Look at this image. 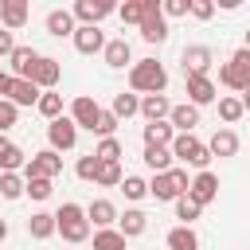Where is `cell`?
Masks as SVG:
<instances>
[{"mask_svg": "<svg viewBox=\"0 0 250 250\" xmlns=\"http://www.w3.org/2000/svg\"><path fill=\"white\" fill-rule=\"evenodd\" d=\"M172 180H176V188L188 195V188H191V176H188V168H180V164H172Z\"/></svg>", "mask_w": 250, "mask_h": 250, "instance_id": "obj_48", "label": "cell"}, {"mask_svg": "<svg viewBox=\"0 0 250 250\" xmlns=\"http://www.w3.org/2000/svg\"><path fill=\"white\" fill-rule=\"evenodd\" d=\"M180 62H184V78H188V74H207V70H211V62H215V55H211V47L191 43V47H184Z\"/></svg>", "mask_w": 250, "mask_h": 250, "instance_id": "obj_12", "label": "cell"}, {"mask_svg": "<svg viewBox=\"0 0 250 250\" xmlns=\"http://www.w3.org/2000/svg\"><path fill=\"white\" fill-rule=\"evenodd\" d=\"M94 250H125V234H121L117 227L94 230Z\"/></svg>", "mask_w": 250, "mask_h": 250, "instance_id": "obj_32", "label": "cell"}, {"mask_svg": "<svg viewBox=\"0 0 250 250\" xmlns=\"http://www.w3.org/2000/svg\"><path fill=\"white\" fill-rule=\"evenodd\" d=\"M191 16H195V20H211V16H215V4H211V0H191Z\"/></svg>", "mask_w": 250, "mask_h": 250, "instance_id": "obj_46", "label": "cell"}, {"mask_svg": "<svg viewBox=\"0 0 250 250\" xmlns=\"http://www.w3.org/2000/svg\"><path fill=\"white\" fill-rule=\"evenodd\" d=\"M191 16V0H164V20H180Z\"/></svg>", "mask_w": 250, "mask_h": 250, "instance_id": "obj_45", "label": "cell"}, {"mask_svg": "<svg viewBox=\"0 0 250 250\" xmlns=\"http://www.w3.org/2000/svg\"><path fill=\"white\" fill-rule=\"evenodd\" d=\"M39 98H43V90H39L31 78H16V86H12V94H8L12 105H39Z\"/></svg>", "mask_w": 250, "mask_h": 250, "instance_id": "obj_24", "label": "cell"}, {"mask_svg": "<svg viewBox=\"0 0 250 250\" xmlns=\"http://www.w3.org/2000/svg\"><path fill=\"white\" fill-rule=\"evenodd\" d=\"M51 191H55V180H27V191L23 195H31V199H51Z\"/></svg>", "mask_w": 250, "mask_h": 250, "instance_id": "obj_44", "label": "cell"}, {"mask_svg": "<svg viewBox=\"0 0 250 250\" xmlns=\"http://www.w3.org/2000/svg\"><path fill=\"white\" fill-rule=\"evenodd\" d=\"M62 172V156L55 148H43V152H31V160L23 164V180H55Z\"/></svg>", "mask_w": 250, "mask_h": 250, "instance_id": "obj_6", "label": "cell"}, {"mask_svg": "<svg viewBox=\"0 0 250 250\" xmlns=\"http://www.w3.org/2000/svg\"><path fill=\"white\" fill-rule=\"evenodd\" d=\"M16 47H20V43L12 39V31H8V27H0V59H12V51H16Z\"/></svg>", "mask_w": 250, "mask_h": 250, "instance_id": "obj_47", "label": "cell"}, {"mask_svg": "<svg viewBox=\"0 0 250 250\" xmlns=\"http://www.w3.org/2000/svg\"><path fill=\"white\" fill-rule=\"evenodd\" d=\"M94 156H98V160H105V164H113V160H121V141H117V137H105V141H98V148H94Z\"/></svg>", "mask_w": 250, "mask_h": 250, "instance_id": "obj_41", "label": "cell"}, {"mask_svg": "<svg viewBox=\"0 0 250 250\" xmlns=\"http://www.w3.org/2000/svg\"><path fill=\"white\" fill-rule=\"evenodd\" d=\"M8 145H12V141H8V137H4V133H0V152H4V148H8Z\"/></svg>", "mask_w": 250, "mask_h": 250, "instance_id": "obj_52", "label": "cell"}, {"mask_svg": "<svg viewBox=\"0 0 250 250\" xmlns=\"http://www.w3.org/2000/svg\"><path fill=\"white\" fill-rule=\"evenodd\" d=\"M141 160H145V164L152 168V176H156V172H168L176 156H172V148H145V152H141Z\"/></svg>", "mask_w": 250, "mask_h": 250, "instance_id": "obj_30", "label": "cell"}, {"mask_svg": "<svg viewBox=\"0 0 250 250\" xmlns=\"http://www.w3.org/2000/svg\"><path fill=\"white\" fill-rule=\"evenodd\" d=\"M207 148H211V156H219V160H230V156H238V133L223 125V129H215V133H211Z\"/></svg>", "mask_w": 250, "mask_h": 250, "instance_id": "obj_17", "label": "cell"}, {"mask_svg": "<svg viewBox=\"0 0 250 250\" xmlns=\"http://www.w3.org/2000/svg\"><path fill=\"white\" fill-rule=\"evenodd\" d=\"M168 125H172L176 133H195V125H199V109H195L191 102H184V105H172V113H168Z\"/></svg>", "mask_w": 250, "mask_h": 250, "instance_id": "obj_21", "label": "cell"}, {"mask_svg": "<svg viewBox=\"0 0 250 250\" xmlns=\"http://www.w3.org/2000/svg\"><path fill=\"white\" fill-rule=\"evenodd\" d=\"M121 180H125L121 160H113V164H105V160H102V168H98V180H94V184H102V188H121Z\"/></svg>", "mask_w": 250, "mask_h": 250, "instance_id": "obj_36", "label": "cell"}, {"mask_svg": "<svg viewBox=\"0 0 250 250\" xmlns=\"http://www.w3.org/2000/svg\"><path fill=\"white\" fill-rule=\"evenodd\" d=\"M184 86H188V102L199 109V105H211L215 98H219V90H215V82H211V74H188L184 78Z\"/></svg>", "mask_w": 250, "mask_h": 250, "instance_id": "obj_10", "label": "cell"}, {"mask_svg": "<svg viewBox=\"0 0 250 250\" xmlns=\"http://www.w3.org/2000/svg\"><path fill=\"white\" fill-rule=\"evenodd\" d=\"M242 113H246V109H242V98H234V94L219 98V117H223V125H234Z\"/></svg>", "mask_w": 250, "mask_h": 250, "instance_id": "obj_35", "label": "cell"}, {"mask_svg": "<svg viewBox=\"0 0 250 250\" xmlns=\"http://www.w3.org/2000/svg\"><path fill=\"white\" fill-rule=\"evenodd\" d=\"M176 141V129L168 121H148L145 125V148H172Z\"/></svg>", "mask_w": 250, "mask_h": 250, "instance_id": "obj_22", "label": "cell"}, {"mask_svg": "<svg viewBox=\"0 0 250 250\" xmlns=\"http://www.w3.org/2000/svg\"><path fill=\"white\" fill-rule=\"evenodd\" d=\"M168 113H172V102H168L164 94L141 98V117H145V121H168Z\"/></svg>", "mask_w": 250, "mask_h": 250, "instance_id": "obj_25", "label": "cell"}, {"mask_svg": "<svg viewBox=\"0 0 250 250\" xmlns=\"http://www.w3.org/2000/svg\"><path fill=\"white\" fill-rule=\"evenodd\" d=\"M4 238H8V223L0 219V242H4Z\"/></svg>", "mask_w": 250, "mask_h": 250, "instance_id": "obj_51", "label": "cell"}, {"mask_svg": "<svg viewBox=\"0 0 250 250\" xmlns=\"http://www.w3.org/2000/svg\"><path fill=\"white\" fill-rule=\"evenodd\" d=\"M35 109H39V113H43L47 121H59V117H62V94L47 90V94L39 98V105H35Z\"/></svg>", "mask_w": 250, "mask_h": 250, "instance_id": "obj_34", "label": "cell"}, {"mask_svg": "<svg viewBox=\"0 0 250 250\" xmlns=\"http://www.w3.org/2000/svg\"><path fill=\"white\" fill-rule=\"evenodd\" d=\"M12 86H16V74L0 70V98H8V94H12Z\"/></svg>", "mask_w": 250, "mask_h": 250, "instance_id": "obj_49", "label": "cell"}, {"mask_svg": "<svg viewBox=\"0 0 250 250\" xmlns=\"http://www.w3.org/2000/svg\"><path fill=\"white\" fill-rule=\"evenodd\" d=\"M121 191H125L129 203H137V199L148 195V180H141V176H125V180H121Z\"/></svg>", "mask_w": 250, "mask_h": 250, "instance_id": "obj_39", "label": "cell"}, {"mask_svg": "<svg viewBox=\"0 0 250 250\" xmlns=\"http://www.w3.org/2000/svg\"><path fill=\"white\" fill-rule=\"evenodd\" d=\"M164 86H168V70L156 62V59H137L133 66H129V90L133 94H164Z\"/></svg>", "mask_w": 250, "mask_h": 250, "instance_id": "obj_1", "label": "cell"}, {"mask_svg": "<svg viewBox=\"0 0 250 250\" xmlns=\"http://www.w3.org/2000/svg\"><path fill=\"white\" fill-rule=\"evenodd\" d=\"M98 117H102V105L90 98V94H78L74 102H70V121L78 125V129H98Z\"/></svg>", "mask_w": 250, "mask_h": 250, "instance_id": "obj_9", "label": "cell"}, {"mask_svg": "<svg viewBox=\"0 0 250 250\" xmlns=\"http://www.w3.org/2000/svg\"><path fill=\"white\" fill-rule=\"evenodd\" d=\"M47 145L55 152H70L78 145V125L70 121V113H62L59 121H47Z\"/></svg>", "mask_w": 250, "mask_h": 250, "instance_id": "obj_7", "label": "cell"}, {"mask_svg": "<svg viewBox=\"0 0 250 250\" xmlns=\"http://www.w3.org/2000/svg\"><path fill=\"white\" fill-rule=\"evenodd\" d=\"M109 109L117 113V121H129V117H137V113H141V98H137L133 90H129V94L121 90V94H113V105H109Z\"/></svg>", "mask_w": 250, "mask_h": 250, "instance_id": "obj_28", "label": "cell"}, {"mask_svg": "<svg viewBox=\"0 0 250 250\" xmlns=\"http://www.w3.org/2000/svg\"><path fill=\"white\" fill-rule=\"evenodd\" d=\"M117 16H121V23H137V27H141V20H145V0H125V4L117 8Z\"/></svg>", "mask_w": 250, "mask_h": 250, "instance_id": "obj_40", "label": "cell"}, {"mask_svg": "<svg viewBox=\"0 0 250 250\" xmlns=\"http://www.w3.org/2000/svg\"><path fill=\"white\" fill-rule=\"evenodd\" d=\"M164 242H168V250H199V234L191 227H172Z\"/></svg>", "mask_w": 250, "mask_h": 250, "instance_id": "obj_29", "label": "cell"}, {"mask_svg": "<svg viewBox=\"0 0 250 250\" xmlns=\"http://www.w3.org/2000/svg\"><path fill=\"white\" fill-rule=\"evenodd\" d=\"M117 125H121V121H117V113H113V109H102V117H98V129H94V133L105 141V137H113V133H117Z\"/></svg>", "mask_w": 250, "mask_h": 250, "instance_id": "obj_43", "label": "cell"}, {"mask_svg": "<svg viewBox=\"0 0 250 250\" xmlns=\"http://www.w3.org/2000/svg\"><path fill=\"white\" fill-rule=\"evenodd\" d=\"M148 195H152L156 203H176V199L184 195V191L176 188V180H172V168H168V172H156V176L148 180Z\"/></svg>", "mask_w": 250, "mask_h": 250, "instance_id": "obj_18", "label": "cell"}, {"mask_svg": "<svg viewBox=\"0 0 250 250\" xmlns=\"http://www.w3.org/2000/svg\"><path fill=\"white\" fill-rule=\"evenodd\" d=\"M199 215H203V207H199L191 195H180V199H176V219H180V227H191Z\"/></svg>", "mask_w": 250, "mask_h": 250, "instance_id": "obj_33", "label": "cell"}, {"mask_svg": "<svg viewBox=\"0 0 250 250\" xmlns=\"http://www.w3.org/2000/svg\"><path fill=\"white\" fill-rule=\"evenodd\" d=\"M238 98H242V109L250 113V90H246V94H238Z\"/></svg>", "mask_w": 250, "mask_h": 250, "instance_id": "obj_50", "label": "cell"}, {"mask_svg": "<svg viewBox=\"0 0 250 250\" xmlns=\"http://www.w3.org/2000/svg\"><path fill=\"white\" fill-rule=\"evenodd\" d=\"M70 12H74V20H82V27H98L105 16L117 12V4H109V0H78Z\"/></svg>", "mask_w": 250, "mask_h": 250, "instance_id": "obj_8", "label": "cell"}, {"mask_svg": "<svg viewBox=\"0 0 250 250\" xmlns=\"http://www.w3.org/2000/svg\"><path fill=\"white\" fill-rule=\"evenodd\" d=\"M39 59H43V55H39L35 47L20 43V47L12 51V59H8V62H12V74H16V78H31V70H35V62H39Z\"/></svg>", "mask_w": 250, "mask_h": 250, "instance_id": "obj_19", "label": "cell"}, {"mask_svg": "<svg viewBox=\"0 0 250 250\" xmlns=\"http://www.w3.org/2000/svg\"><path fill=\"white\" fill-rule=\"evenodd\" d=\"M219 82L227 90H234V94H246L250 90V51L246 47H238L227 62H219Z\"/></svg>", "mask_w": 250, "mask_h": 250, "instance_id": "obj_4", "label": "cell"}, {"mask_svg": "<svg viewBox=\"0 0 250 250\" xmlns=\"http://www.w3.org/2000/svg\"><path fill=\"white\" fill-rule=\"evenodd\" d=\"M55 227H59L62 242H70V246L90 238V219H86V207H78V203H62L55 211Z\"/></svg>", "mask_w": 250, "mask_h": 250, "instance_id": "obj_2", "label": "cell"}, {"mask_svg": "<svg viewBox=\"0 0 250 250\" xmlns=\"http://www.w3.org/2000/svg\"><path fill=\"white\" fill-rule=\"evenodd\" d=\"M59 78H62V62L59 59H51V55H43L39 62H35V70H31V82L47 94V90H55L59 86Z\"/></svg>", "mask_w": 250, "mask_h": 250, "instance_id": "obj_13", "label": "cell"}, {"mask_svg": "<svg viewBox=\"0 0 250 250\" xmlns=\"http://www.w3.org/2000/svg\"><path fill=\"white\" fill-rule=\"evenodd\" d=\"M145 227H148V215H145L141 207H129V211L117 219V230H121L125 238H137V234H145Z\"/></svg>", "mask_w": 250, "mask_h": 250, "instance_id": "obj_26", "label": "cell"}, {"mask_svg": "<svg viewBox=\"0 0 250 250\" xmlns=\"http://www.w3.org/2000/svg\"><path fill=\"white\" fill-rule=\"evenodd\" d=\"M27 234H31V238H39V242H43V238H51V234H59L55 215H51V211H35V215L27 219Z\"/></svg>", "mask_w": 250, "mask_h": 250, "instance_id": "obj_27", "label": "cell"}, {"mask_svg": "<svg viewBox=\"0 0 250 250\" xmlns=\"http://www.w3.org/2000/svg\"><path fill=\"white\" fill-rule=\"evenodd\" d=\"M27 16H31V8H27L23 0H4V4H0V27H8V31L23 27Z\"/></svg>", "mask_w": 250, "mask_h": 250, "instance_id": "obj_20", "label": "cell"}, {"mask_svg": "<svg viewBox=\"0 0 250 250\" xmlns=\"http://www.w3.org/2000/svg\"><path fill=\"white\" fill-rule=\"evenodd\" d=\"M23 191H27V180L20 172H0V195L4 199H20Z\"/></svg>", "mask_w": 250, "mask_h": 250, "instance_id": "obj_31", "label": "cell"}, {"mask_svg": "<svg viewBox=\"0 0 250 250\" xmlns=\"http://www.w3.org/2000/svg\"><path fill=\"white\" fill-rule=\"evenodd\" d=\"M23 164H27V156H23L20 145H8V148L0 152V172H20Z\"/></svg>", "mask_w": 250, "mask_h": 250, "instance_id": "obj_37", "label": "cell"}, {"mask_svg": "<svg viewBox=\"0 0 250 250\" xmlns=\"http://www.w3.org/2000/svg\"><path fill=\"white\" fill-rule=\"evenodd\" d=\"M188 195L199 203V207H207V203H215L219 199V176L207 168V172H195L191 176V188H188Z\"/></svg>", "mask_w": 250, "mask_h": 250, "instance_id": "obj_11", "label": "cell"}, {"mask_svg": "<svg viewBox=\"0 0 250 250\" xmlns=\"http://www.w3.org/2000/svg\"><path fill=\"white\" fill-rule=\"evenodd\" d=\"M43 23H47V35H55V39H62V35L74 39V31H78V20H74L70 8H51Z\"/></svg>", "mask_w": 250, "mask_h": 250, "instance_id": "obj_14", "label": "cell"}, {"mask_svg": "<svg viewBox=\"0 0 250 250\" xmlns=\"http://www.w3.org/2000/svg\"><path fill=\"white\" fill-rule=\"evenodd\" d=\"M105 43H109V39H105L102 27H82V23H78V31H74V51H78V55H102Z\"/></svg>", "mask_w": 250, "mask_h": 250, "instance_id": "obj_15", "label": "cell"}, {"mask_svg": "<svg viewBox=\"0 0 250 250\" xmlns=\"http://www.w3.org/2000/svg\"><path fill=\"white\" fill-rule=\"evenodd\" d=\"M98 168H102V160H98L94 152H86V156H78V164H74V176L90 184V180H98Z\"/></svg>", "mask_w": 250, "mask_h": 250, "instance_id": "obj_38", "label": "cell"}, {"mask_svg": "<svg viewBox=\"0 0 250 250\" xmlns=\"http://www.w3.org/2000/svg\"><path fill=\"white\" fill-rule=\"evenodd\" d=\"M172 31H168V20H164V0H145V20H141V39L145 43H164Z\"/></svg>", "mask_w": 250, "mask_h": 250, "instance_id": "obj_5", "label": "cell"}, {"mask_svg": "<svg viewBox=\"0 0 250 250\" xmlns=\"http://www.w3.org/2000/svg\"><path fill=\"white\" fill-rule=\"evenodd\" d=\"M172 156H176L180 164L195 168V172H207V164L215 160L211 148H207V141H199L195 133H176V141H172Z\"/></svg>", "mask_w": 250, "mask_h": 250, "instance_id": "obj_3", "label": "cell"}, {"mask_svg": "<svg viewBox=\"0 0 250 250\" xmlns=\"http://www.w3.org/2000/svg\"><path fill=\"white\" fill-rule=\"evenodd\" d=\"M242 47H246V51H250V31H246V43H242Z\"/></svg>", "mask_w": 250, "mask_h": 250, "instance_id": "obj_53", "label": "cell"}, {"mask_svg": "<svg viewBox=\"0 0 250 250\" xmlns=\"http://www.w3.org/2000/svg\"><path fill=\"white\" fill-rule=\"evenodd\" d=\"M86 219H90V223H94L98 230H105V227H113V223L121 219V211H117V207H113L109 199H94V203L86 207Z\"/></svg>", "mask_w": 250, "mask_h": 250, "instance_id": "obj_23", "label": "cell"}, {"mask_svg": "<svg viewBox=\"0 0 250 250\" xmlns=\"http://www.w3.org/2000/svg\"><path fill=\"white\" fill-rule=\"evenodd\" d=\"M16 121H20V105H12L8 98H0V133L16 129Z\"/></svg>", "mask_w": 250, "mask_h": 250, "instance_id": "obj_42", "label": "cell"}, {"mask_svg": "<svg viewBox=\"0 0 250 250\" xmlns=\"http://www.w3.org/2000/svg\"><path fill=\"white\" fill-rule=\"evenodd\" d=\"M102 59H105V66H113V70L133 66V47H129V39H125V35L109 39V43H105V51H102Z\"/></svg>", "mask_w": 250, "mask_h": 250, "instance_id": "obj_16", "label": "cell"}]
</instances>
